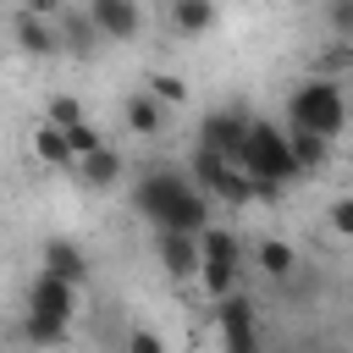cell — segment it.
<instances>
[{
	"mask_svg": "<svg viewBox=\"0 0 353 353\" xmlns=\"http://www.w3.org/2000/svg\"><path fill=\"white\" fill-rule=\"evenodd\" d=\"M154 248H160V265H165L171 281H193V276H199V237L154 232Z\"/></svg>",
	"mask_w": 353,
	"mask_h": 353,
	"instance_id": "cell-11",
	"label": "cell"
},
{
	"mask_svg": "<svg viewBox=\"0 0 353 353\" xmlns=\"http://www.w3.org/2000/svg\"><path fill=\"white\" fill-rule=\"evenodd\" d=\"M248 182H270V188H292L298 182V165H292V149H287V132L276 121H248V138L232 160Z\"/></svg>",
	"mask_w": 353,
	"mask_h": 353,
	"instance_id": "cell-2",
	"label": "cell"
},
{
	"mask_svg": "<svg viewBox=\"0 0 353 353\" xmlns=\"http://www.w3.org/2000/svg\"><path fill=\"white\" fill-rule=\"evenodd\" d=\"M83 17L94 28V39H138V28H143V11L132 0H88Z\"/></svg>",
	"mask_w": 353,
	"mask_h": 353,
	"instance_id": "cell-9",
	"label": "cell"
},
{
	"mask_svg": "<svg viewBox=\"0 0 353 353\" xmlns=\"http://www.w3.org/2000/svg\"><path fill=\"white\" fill-rule=\"evenodd\" d=\"M33 154H39L44 165H55V171H72L66 132H61V127H50V121H39V127H33Z\"/></svg>",
	"mask_w": 353,
	"mask_h": 353,
	"instance_id": "cell-16",
	"label": "cell"
},
{
	"mask_svg": "<svg viewBox=\"0 0 353 353\" xmlns=\"http://www.w3.org/2000/svg\"><path fill=\"white\" fill-rule=\"evenodd\" d=\"M127 353H171V347H165V336H160V331H149V325H138V331L127 336Z\"/></svg>",
	"mask_w": 353,
	"mask_h": 353,
	"instance_id": "cell-22",
	"label": "cell"
},
{
	"mask_svg": "<svg viewBox=\"0 0 353 353\" xmlns=\"http://www.w3.org/2000/svg\"><path fill=\"white\" fill-rule=\"evenodd\" d=\"M121 116H127V127H132L138 138H154V132L165 127V110H160V105H154V99H149L143 88H132V94H127V105H121Z\"/></svg>",
	"mask_w": 353,
	"mask_h": 353,
	"instance_id": "cell-15",
	"label": "cell"
},
{
	"mask_svg": "<svg viewBox=\"0 0 353 353\" xmlns=\"http://www.w3.org/2000/svg\"><path fill=\"white\" fill-rule=\"evenodd\" d=\"M292 265H298L292 243H281V237H265V243H259V270H265L270 281H287V276H292Z\"/></svg>",
	"mask_w": 353,
	"mask_h": 353,
	"instance_id": "cell-17",
	"label": "cell"
},
{
	"mask_svg": "<svg viewBox=\"0 0 353 353\" xmlns=\"http://www.w3.org/2000/svg\"><path fill=\"white\" fill-rule=\"evenodd\" d=\"M287 127L292 132H309L320 143H336L342 127H347V99H342V83L336 77H309L292 88L287 99Z\"/></svg>",
	"mask_w": 353,
	"mask_h": 353,
	"instance_id": "cell-1",
	"label": "cell"
},
{
	"mask_svg": "<svg viewBox=\"0 0 353 353\" xmlns=\"http://www.w3.org/2000/svg\"><path fill=\"white\" fill-rule=\"evenodd\" d=\"M243 138H248V116H243V110H210V116L199 121V149H210V154H221V160H237Z\"/></svg>",
	"mask_w": 353,
	"mask_h": 353,
	"instance_id": "cell-8",
	"label": "cell"
},
{
	"mask_svg": "<svg viewBox=\"0 0 353 353\" xmlns=\"http://www.w3.org/2000/svg\"><path fill=\"white\" fill-rule=\"evenodd\" d=\"M331 232H336V237L353 232V199H336V204H331Z\"/></svg>",
	"mask_w": 353,
	"mask_h": 353,
	"instance_id": "cell-23",
	"label": "cell"
},
{
	"mask_svg": "<svg viewBox=\"0 0 353 353\" xmlns=\"http://www.w3.org/2000/svg\"><path fill=\"white\" fill-rule=\"evenodd\" d=\"M22 336H28L33 347H61V342H66V325H50V320H39V314H22Z\"/></svg>",
	"mask_w": 353,
	"mask_h": 353,
	"instance_id": "cell-19",
	"label": "cell"
},
{
	"mask_svg": "<svg viewBox=\"0 0 353 353\" xmlns=\"http://www.w3.org/2000/svg\"><path fill=\"white\" fill-rule=\"evenodd\" d=\"M28 314L72 331V320H77V287H66V281H55V276L39 270V276L28 281Z\"/></svg>",
	"mask_w": 353,
	"mask_h": 353,
	"instance_id": "cell-6",
	"label": "cell"
},
{
	"mask_svg": "<svg viewBox=\"0 0 353 353\" xmlns=\"http://www.w3.org/2000/svg\"><path fill=\"white\" fill-rule=\"evenodd\" d=\"M72 171H77V176H83L94 193H105V188H116V182H121V171H127V165H121V149L99 143V149H94V154H83Z\"/></svg>",
	"mask_w": 353,
	"mask_h": 353,
	"instance_id": "cell-12",
	"label": "cell"
},
{
	"mask_svg": "<svg viewBox=\"0 0 353 353\" xmlns=\"http://www.w3.org/2000/svg\"><path fill=\"white\" fill-rule=\"evenodd\" d=\"M6 22H11V39H17V50H22V55H55V50H61V33H55V22H44V17L22 11V6H17Z\"/></svg>",
	"mask_w": 353,
	"mask_h": 353,
	"instance_id": "cell-10",
	"label": "cell"
},
{
	"mask_svg": "<svg viewBox=\"0 0 353 353\" xmlns=\"http://www.w3.org/2000/svg\"><path fill=\"white\" fill-rule=\"evenodd\" d=\"M39 270L44 276H55V281H66V287H88V276H94V265H88V254L72 243V237H44V248H39Z\"/></svg>",
	"mask_w": 353,
	"mask_h": 353,
	"instance_id": "cell-7",
	"label": "cell"
},
{
	"mask_svg": "<svg viewBox=\"0 0 353 353\" xmlns=\"http://www.w3.org/2000/svg\"><path fill=\"white\" fill-rule=\"evenodd\" d=\"M204 226H210V199H204L199 188H188V193L176 199V210L165 215V226H160V232H182V237H199Z\"/></svg>",
	"mask_w": 353,
	"mask_h": 353,
	"instance_id": "cell-13",
	"label": "cell"
},
{
	"mask_svg": "<svg viewBox=\"0 0 353 353\" xmlns=\"http://www.w3.org/2000/svg\"><path fill=\"white\" fill-rule=\"evenodd\" d=\"M6 17H11V11H0V22H6Z\"/></svg>",
	"mask_w": 353,
	"mask_h": 353,
	"instance_id": "cell-24",
	"label": "cell"
},
{
	"mask_svg": "<svg viewBox=\"0 0 353 353\" xmlns=\"http://www.w3.org/2000/svg\"><path fill=\"white\" fill-rule=\"evenodd\" d=\"M143 94H149L160 110H171V105H188V77H176V72H154Z\"/></svg>",
	"mask_w": 353,
	"mask_h": 353,
	"instance_id": "cell-18",
	"label": "cell"
},
{
	"mask_svg": "<svg viewBox=\"0 0 353 353\" xmlns=\"http://www.w3.org/2000/svg\"><path fill=\"white\" fill-rule=\"evenodd\" d=\"M44 121H50V127H61V132H66V127H77V121H83V105H77V99H72V94H55V99H50V105H44Z\"/></svg>",
	"mask_w": 353,
	"mask_h": 353,
	"instance_id": "cell-20",
	"label": "cell"
},
{
	"mask_svg": "<svg viewBox=\"0 0 353 353\" xmlns=\"http://www.w3.org/2000/svg\"><path fill=\"white\" fill-rule=\"evenodd\" d=\"M237 270H243V243H237V232L204 226V232H199V276H193V281H204L210 303H221L226 292H237Z\"/></svg>",
	"mask_w": 353,
	"mask_h": 353,
	"instance_id": "cell-3",
	"label": "cell"
},
{
	"mask_svg": "<svg viewBox=\"0 0 353 353\" xmlns=\"http://www.w3.org/2000/svg\"><path fill=\"white\" fill-rule=\"evenodd\" d=\"M215 22H221V11L210 0H176L171 6V33H188L193 39V33H210Z\"/></svg>",
	"mask_w": 353,
	"mask_h": 353,
	"instance_id": "cell-14",
	"label": "cell"
},
{
	"mask_svg": "<svg viewBox=\"0 0 353 353\" xmlns=\"http://www.w3.org/2000/svg\"><path fill=\"white\" fill-rule=\"evenodd\" d=\"M215 331H221V353H265L259 347V309L243 292H226L215 303Z\"/></svg>",
	"mask_w": 353,
	"mask_h": 353,
	"instance_id": "cell-5",
	"label": "cell"
},
{
	"mask_svg": "<svg viewBox=\"0 0 353 353\" xmlns=\"http://www.w3.org/2000/svg\"><path fill=\"white\" fill-rule=\"evenodd\" d=\"M99 143H105V138H99V132H94V121H88V116H83V121H77V127H66V149H72V165H77V160H83V154H94V149H99Z\"/></svg>",
	"mask_w": 353,
	"mask_h": 353,
	"instance_id": "cell-21",
	"label": "cell"
},
{
	"mask_svg": "<svg viewBox=\"0 0 353 353\" xmlns=\"http://www.w3.org/2000/svg\"><path fill=\"white\" fill-rule=\"evenodd\" d=\"M193 182H188V171H176V165H154V171H143L138 182H132V210L160 232L165 226V215L176 210V199L188 193Z\"/></svg>",
	"mask_w": 353,
	"mask_h": 353,
	"instance_id": "cell-4",
	"label": "cell"
}]
</instances>
